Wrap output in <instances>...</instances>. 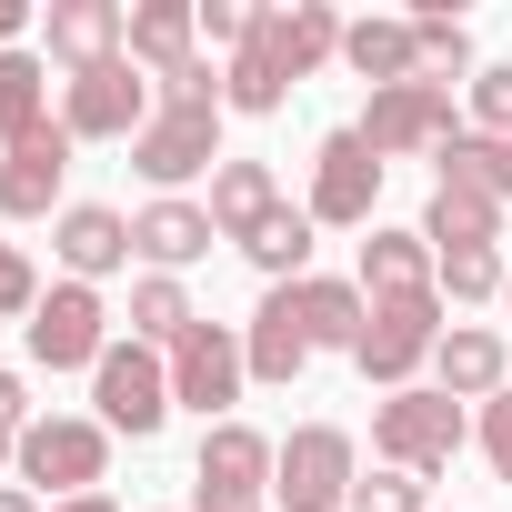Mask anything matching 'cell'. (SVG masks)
Masks as SVG:
<instances>
[{
	"label": "cell",
	"instance_id": "1",
	"mask_svg": "<svg viewBox=\"0 0 512 512\" xmlns=\"http://www.w3.org/2000/svg\"><path fill=\"white\" fill-rule=\"evenodd\" d=\"M472 442V422H462V402L442 392V382H412V392H382V412H372V452L392 462V472H452V452Z\"/></svg>",
	"mask_w": 512,
	"mask_h": 512
},
{
	"label": "cell",
	"instance_id": "2",
	"mask_svg": "<svg viewBox=\"0 0 512 512\" xmlns=\"http://www.w3.org/2000/svg\"><path fill=\"white\" fill-rule=\"evenodd\" d=\"M11 472H21L31 492H51V502H81V492H101V472H111V432H101L91 412H41V422L11 442Z\"/></svg>",
	"mask_w": 512,
	"mask_h": 512
},
{
	"label": "cell",
	"instance_id": "3",
	"mask_svg": "<svg viewBox=\"0 0 512 512\" xmlns=\"http://www.w3.org/2000/svg\"><path fill=\"white\" fill-rule=\"evenodd\" d=\"M231 151H221V111L211 101H161L151 121H141V141H131V171L161 191V201H181V181H201V171H221Z\"/></svg>",
	"mask_w": 512,
	"mask_h": 512
},
{
	"label": "cell",
	"instance_id": "4",
	"mask_svg": "<svg viewBox=\"0 0 512 512\" xmlns=\"http://www.w3.org/2000/svg\"><path fill=\"white\" fill-rule=\"evenodd\" d=\"M442 292H392V302H372V322H362V382H382V392H412V372L442 352Z\"/></svg>",
	"mask_w": 512,
	"mask_h": 512
},
{
	"label": "cell",
	"instance_id": "5",
	"mask_svg": "<svg viewBox=\"0 0 512 512\" xmlns=\"http://www.w3.org/2000/svg\"><path fill=\"white\" fill-rule=\"evenodd\" d=\"M151 111H161V101H151V71H141L131 51L61 81V131H71V141H141Z\"/></svg>",
	"mask_w": 512,
	"mask_h": 512
},
{
	"label": "cell",
	"instance_id": "6",
	"mask_svg": "<svg viewBox=\"0 0 512 512\" xmlns=\"http://www.w3.org/2000/svg\"><path fill=\"white\" fill-rule=\"evenodd\" d=\"M352 482H362V452H352L342 422H302V432L282 442V462H272V502H282V512H342Z\"/></svg>",
	"mask_w": 512,
	"mask_h": 512
},
{
	"label": "cell",
	"instance_id": "7",
	"mask_svg": "<svg viewBox=\"0 0 512 512\" xmlns=\"http://www.w3.org/2000/svg\"><path fill=\"white\" fill-rule=\"evenodd\" d=\"M161 362H171V402H191V412H201V432H211V422H231V402H241V382H251V362H241V332H231V322H211V312H201Z\"/></svg>",
	"mask_w": 512,
	"mask_h": 512
},
{
	"label": "cell",
	"instance_id": "8",
	"mask_svg": "<svg viewBox=\"0 0 512 512\" xmlns=\"http://www.w3.org/2000/svg\"><path fill=\"white\" fill-rule=\"evenodd\" d=\"M91 422L101 432H131V442H151L161 422H171V362L151 352V342H111L101 352V372H91Z\"/></svg>",
	"mask_w": 512,
	"mask_h": 512
},
{
	"label": "cell",
	"instance_id": "9",
	"mask_svg": "<svg viewBox=\"0 0 512 512\" xmlns=\"http://www.w3.org/2000/svg\"><path fill=\"white\" fill-rule=\"evenodd\" d=\"M272 462H282V442H262L251 422H211L201 462H191V482H201L191 512H262L272 502Z\"/></svg>",
	"mask_w": 512,
	"mask_h": 512
},
{
	"label": "cell",
	"instance_id": "10",
	"mask_svg": "<svg viewBox=\"0 0 512 512\" xmlns=\"http://www.w3.org/2000/svg\"><path fill=\"white\" fill-rule=\"evenodd\" d=\"M352 131H362L372 161H412V151H442L462 121H452V91L442 81H402V91H372Z\"/></svg>",
	"mask_w": 512,
	"mask_h": 512
},
{
	"label": "cell",
	"instance_id": "11",
	"mask_svg": "<svg viewBox=\"0 0 512 512\" xmlns=\"http://www.w3.org/2000/svg\"><path fill=\"white\" fill-rule=\"evenodd\" d=\"M101 352H111L101 292H91V282H51L41 312H31V362H41V372H101Z\"/></svg>",
	"mask_w": 512,
	"mask_h": 512
},
{
	"label": "cell",
	"instance_id": "12",
	"mask_svg": "<svg viewBox=\"0 0 512 512\" xmlns=\"http://www.w3.org/2000/svg\"><path fill=\"white\" fill-rule=\"evenodd\" d=\"M71 131L61 121H41L31 141H11V151H0V221H51V211H71L61 201V181H71Z\"/></svg>",
	"mask_w": 512,
	"mask_h": 512
},
{
	"label": "cell",
	"instance_id": "13",
	"mask_svg": "<svg viewBox=\"0 0 512 512\" xmlns=\"http://www.w3.org/2000/svg\"><path fill=\"white\" fill-rule=\"evenodd\" d=\"M372 201H382V161L362 151V131H332L312 151V221L322 231H372Z\"/></svg>",
	"mask_w": 512,
	"mask_h": 512
},
{
	"label": "cell",
	"instance_id": "14",
	"mask_svg": "<svg viewBox=\"0 0 512 512\" xmlns=\"http://www.w3.org/2000/svg\"><path fill=\"white\" fill-rule=\"evenodd\" d=\"M41 41H51V61H61V71H101V61H121V51H131V11H121V0H51Z\"/></svg>",
	"mask_w": 512,
	"mask_h": 512
},
{
	"label": "cell",
	"instance_id": "15",
	"mask_svg": "<svg viewBox=\"0 0 512 512\" xmlns=\"http://www.w3.org/2000/svg\"><path fill=\"white\" fill-rule=\"evenodd\" d=\"M432 382H442L452 402H492V392H512V342H502L492 322H452L442 352H432Z\"/></svg>",
	"mask_w": 512,
	"mask_h": 512
},
{
	"label": "cell",
	"instance_id": "16",
	"mask_svg": "<svg viewBox=\"0 0 512 512\" xmlns=\"http://www.w3.org/2000/svg\"><path fill=\"white\" fill-rule=\"evenodd\" d=\"M51 251H61V272H71V282H101V272L131 262V221L101 211V201H71V211L51 221Z\"/></svg>",
	"mask_w": 512,
	"mask_h": 512
},
{
	"label": "cell",
	"instance_id": "17",
	"mask_svg": "<svg viewBox=\"0 0 512 512\" xmlns=\"http://www.w3.org/2000/svg\"><path fill=\"white\" fill-rule=\"evenodd\" d=\"M211 241H221V231H211V211H201V201H151V211H131V251H141L151 272H171V282L201 262Z\"/></svg>",
	"mask_w": 512,
	"mask_h": 512
},
{
	"label": "cell",
	"instance_id": "18",
	"mask_svg": "<svg viewBox=\"0 0 512 512\" xmlns=\"http://www.w3.org/2000/svg\"><path fill=\"white\" fill-rule=\"evenodd\" d=\"M201 211H211V231H221V241H251V231H262L272 211H292V201H282L272 161H221V171H211V201H201Z\"/></svg>",
	"mask_w": 512,
	"mask_h": 512
},
{
	"label": "cell",
	"instance_id": "19",
	"mask_svg": "<svg viewBox=\"0 0 512 512\" xmlns=\"http://www.w3.org/2000/svg\"><path fill=\"white\" fill-rule=\"evenodd\" d=\"M131 61H141L151 81L191 71V61H201V0H141V11H131Z\"/></svg>",
	"mask_w": 512,
	"mask_h": 512
},
{
	"label": "cell",
	"instance_id": "20",
	"mask_svg": "<svg viewBox=\"0 0 512 512\" xmlns=\"http://www.w3.org/2000/svg\"><path fill=\"white\" fill-rule=\"evenodd\" d=\"M342 31H352V21L332 11V0H292V11H262V41L282 51V71H292V81H312L322 61H342Z\"/></svg>",
	"mask_w": 512,
	"mask_h": 512
},
{
	"label": "cell",
	"instance_id": "21",
	"mask_svg": "<svg viewBox=\"0 0 512 512\" xmlns=\"http://www.w3.org/2000/svg\"><path fill=\"white\" fill-rule=\"evenodd\" d=\"M422 241H432V251H502V201L472 191V181H432Z\"/></svg>",
	"mask_w": 512,
	"mask_h": 512
},
{
	"label": "cell",
	"instance_id": "22",
	"mask_svg": "<svg viewBox=\"0 0 512 512\" xmlns=\"http://www.w3.org/2000/svg\"><path fill=\"white\" fill-rule=\"evenodd\" d=\"M272 292H292V312H302L312 352H362V322H372L362 282H272Z\"/></svg>",
	"mask_w": 512,
	"mask_h": 512
},
{
	"label": "cell",
	"instance_id": "23",
	"mask_svg": "<svg viewBox=\"0 0 512 512\" xmlns=\"http://www.w3.org/2000/svg\"><path fill=\"white\" fill-rule=\"evenodd\" d=\"M241 362H251V382H292L312 362V332H302L292 292H262V312H251V332H241Z\"/></svg>",
	"mask_w": 512,
	"mask_h": 512
},
{
	"label": "cell",
	"instance_id": "24",
	"mask_svg": "<svg viewBox=\"0 0 512 512\" xmlns=\"http://www.w3.org/2000/svg\"><path fill=\"white\" fill-rule=\"evenodd\" d=\"M292 101V71H282V51L262 41V21H251V41L221 61V111H251V121H272Z\"/></svg>",
	"mask_w": 512,
	"mask_h": 512
},
{
	"label": "cell",
	"instance_id": "25",
	"mask_svg": "<svg viewBox=\"0 0 512 512\" xmlns=\"http://www.w3.org/2000/svg\"><path fill=\"white\" fill-rule=\"evenodd\" d=\"M392 292H442L422 231H372L362 241V302H392Z\"/></svg>",
	"mask_w": 512,
	"mask_h": 512
},
{
	"label": "cell",
	"instance_id": "26",
	"mask_svg": "<svg viewBox=\"0 0 512 512\" xmlns=\"http://www.w3.org/2000/svg\"><path fill=\"white\" fill-rule=\"evenodd\" d=\"M342 61L372 81V91H402V81H422V51H412V21H352L342 31Z\"/></svg>",
	"mask_w": 512,
	"mask_h": 512
},
{
	"label": "cell",
	"instance_id": "27",
	"mask_svg": "<svg viewBox=\"0 0 512 512\" xmlns=\"http://www.w3.org/2000/svg\"><path fill=\"white\" fill-rule=\"evenodd\" d=\"M41 121H61V111H51V61H41V51H0V151L31 141Z\"/></svg>",
	"mask_w": 512,
	"mask_h": 512
},
{
	"label": "cell",
	"instance_id": "28",
	"mask_svg": "<svg viewBox=\"0 0 512 512\" xmlns=\"http://www.w3.org/2000/svg\"><path fill=\"white\" fill-rule=\"evenodd\" d=\"M312 231H322L312 211H272L241 251H251V272H272V282H312Z\"/></svg>",
	"mask_w": 512,
	"mask_h": 512
},
{
	"label": "cell",
	"instance_id": "29",
	"mask_svg": "<svg viewBox=\"0 0 512 512\" xmlns=\"http://www.w3.org/2000/svg\"><path fill=\"white\" fill-rule=\"evenodd\" d=\"M191 322H201V312H191V292H181L171 272H141V282H131V342L171 352V342H181Z\"/></svg>",
	"mask_w": 512,
	"mask_h": 512
},
{
	"label": "cell",
	"instance_id": "30",
	"mask_svg": "<svg viewBox=\"0 0 512 512\" xmlns=\"http://www.w3.org/2000/svg\"><path fill=\"white\" fill-rule=\"evenodd\" d=\"M412 51H422V81H442V91H452V81L472 91V71H482V61H472V31H462L452 11H412Z\"/></svg>",
	"mask_w": 512,
	"mask_h": 512
},
{
	"label": "cell",
	"instance_id": "31",
	"mask_svg": "<svg viewBox=\"0 0 512 512\" xmlns=\"http://www.w3.org/2000/svg\"><path fill=\"white\" fill-rule=\"evenodd\" d=\"M432 161H442V181H472V191L512 201V141H482V131L462 121V131H452V141H442Z\"/></svg>",
	"mask_w": 512,
	"mask_h": 512
},
{
	"label": "cell",
	"instance_id": "32",
	"mask_svg": "<svg viewBox=\"0 0 512 512\" xmlns=\"http://www.w3.org/2000/svg\"><path fill=\"white\" fill-rule=\"evenodd\" d=\"M432 282H442V302H502V251H432Z\"/></svg>",
	"mask_w": 512,
	"mask_h": 512
},
{
	"label": "cell",
	"instance_id": "33",
	"mask_svg": "<svg viewBox=\"0 0 512 512\" xmlns=\"http://www.w3.org/2000/svg\"><path fill=\"white\" fill-rule=\"evenodd\" d=\"M342 512H432V482L382 462V472H362V482H352V502H342Z\"/></svg>",
	"mask_w": 512,
	"mask_h": 512
},
{
	"label": "cell",
	"instance_id": "34",
	"mask_svg": "<svg viewBox=\"0 0 512 512\" xmlns=\"http://www.w3.org/2000/svg\"><path fill=\"white\" fill-rule=\"evenodd\" d=\"M31 312H41V272H31V251H21V241H0V322H21V332H31Z\"/></svg>",
	"mask_w": 512,
	"mask_h": 512
},
{
	"label": "cell",
	"instance_id": "35",
	"mask_svg": "<svg viewBox=\"0 0 512 512\" xmlns=\"http://www.w3.org/2000/svg\"><path fill=\"white\" fill-rule=\"evenodd\" d=\"M472 131H482V141H512V61L472 71Z\"/></svg>",
	"mask_w": 512,
	"mask_h": 512
},
{
	"label": "cell",
	"instance_id": "36",
	"mask_svg": "<svg viewBox=\"0 0 512 512\" xmlns=\"http://www.w3.org/2000/svg\"><path fill=\"white\" fill-rule=\"evenodd\" d=\"M251 21H262L251 0H201V41H211V51H241V41H251Z\"/></svg>",
	"mask_w": 512,
	"mask_h": 512
},
{
	"label": "cell",
	"instance_id": "37",
	"mask_svg": "<svg viewBox=\"0 0 512 512\" xmlns=\"http://www.w3.org/2000/svg\"><path fill=\"white\" fill-rule=\"evenodd\" d=\"M482 452H492V472L512 482V392H492V402H482Z\"/></svg>",
	"mask_w": 512,
	"mask_h": 512
},
{
	"label": "cell",
	"instance_id": "38",
	"mask_svg": "<svg viewBox=\"0 0 512 512\" xmlns=\"http://www.w3.org/2000/svg\"><path fill=\"white\" fill-rule=\"evenodd\" d=\"M31 422H41V412H31V382H21V372H0V432H11V442H21Z\"/></svg>",
	"mask_w": 512,
	"mask_h": 512
},
{
	"label": "cell",
	"instance_id": "39",
	"mask_svg": "<svg viewBox=\"0 0 512 512\" xmlns=\"http://www.w3.org/2000/svg\"><path fill=\"white\" fill-rule=\"evenodd\" d=\"M21 31H31V0H0V51H21Z\"/></svg>",
	"mask_w": 512,
	"mask_h": 512
},
{
	"label": "cell",
	"instance_id": "40",
	"mask_svg": "<svg viewBox=\"0 0 512 512\" xmlns=\"http://www.w3.org/2000/svg\"><path fill=\"white\" fill-rule=\"evenodd\" d=\"M0 512H51V502H41L31 482H0Z\"/></svg>",
	"mask_w": 512,
	"mask_h": 512
},
{
	"label": "cell",
	"instance_id": "41",
	"mask_svg": "<svg viewBox=\"0 0 512 512\" xmlns=\"http://www.w3.org/2000/svg\"><path fill=\"white\" fill-rule=\"evenodd\" d=\"M51 512H121L111 492H81V502H51Z\"/></svg>",
	"mask_w": 512,
	"mask_h": 512
},
{
	"label": "cell",
	"instance_id": "42",
	"mask_svg": "<svg viewBox=\"0 0 512 512\" xmlns=\"http://www.w3.org/2000/svg\"><path fill=\"white\" fill-rule=\"evenodd\" d=\"M0 472H11V432H0Z\"/></svg>",
	"mask_w": 512,
	"mask_h": 512
},
{
	"label": "cell",
	"instance_id": "43",
	"mask_svg": "<svg viewBox=\"0 0 512 512\" xmlns=\"http://www.w3.org/2000/svg\"><path fill=\"white\" fill-rule=\"evenodd\" d=\"M502 312H512V282H502Z\"/></svg>",
	"mask_w": 512,
	"mask_h": 512
}]
</instances>
